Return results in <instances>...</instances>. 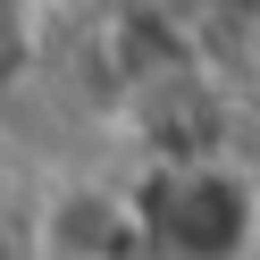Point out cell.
I'll use <instances>...</instances> for the list:
<instances>
[{
  "mask_svg": "<svg viewBox=\"0 0 260 260\" xmlns=\"http://www.w3.org/2000/svg\"><path fill=\"white\" fill-rule=\"evenodd\" d=\"M126 226L159 260H252L260 252V185L218 151H168L126 185Z\"/></svg>",
  "mask_w": 260,
  "mask_h": 260,
  "instance_id": "6da1fadb",
  "label": "cell"
},
{
  "mask_svg": "<svg viewBox=\"0 0 260 260\" xmlns=\"http://www.w3.org/2000/svg\"><path fill=\"white\" fill-rule=\"evenodd\" d=\"M9 9H17V0H0V25H9Z\"/></svg>",
  "mask_w": 260,
  "mask_h": 260,
  "instance_id": "7a4b0ae2",
  "label": "cell"
}]
</instances>
